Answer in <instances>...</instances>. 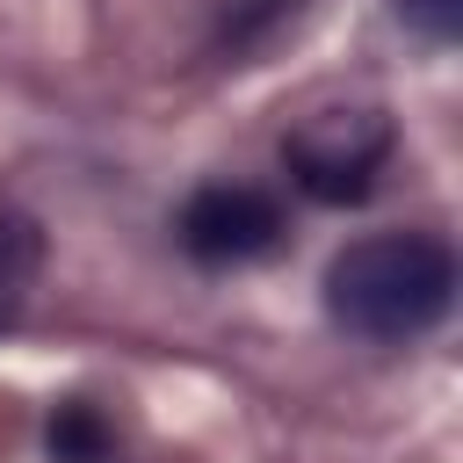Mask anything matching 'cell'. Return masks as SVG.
Returning a JSON list of instances; mask_svg holds the SVG:
<instances>
[{
  "label": "cell",
  "mask_w": 463,
  "mask_h": 463,
  "mask_svg": "<svg viewBox=\"0 0 463 463\" xmlns=\"http://www.w3.org/2000/svg\"><path fill=\"white\" fill-rule=\"evenodd\" d=\"M456 297V253L434 232H376L333 253L326 268V311L354 340H412L427 333Z\"/></svg>",
  "instance_id": "cell-1"
},
{
  "label": "cell",
  "mask_w": 463,
  "mask_h": 463,
  "mask_svg": "<svg viewBox=\"0 0 463 463\" xmlns=\"http://www.w3.org/2000/svg\"><path fill=\"white\" fill-rule=\"evenodd\" d=\"M391 152V123L376 109H326L311 116L289 145H282V166L289 181L311 195V203H362L376 188V166Z\"/></svg>",
  "instance_id": "cell-2"
},
{
  "label": "cell",
  "mask_w": 463,
  "mask_h": 463,
  "mask_svg": "<svg viewBox=\"0 0 463 463\" xmlns=\"http://www.w3.org/2000/svg\"><path fill=\"white\" fill-rule=\"evenodd\" d=\"M174 232L203 268H239V260H260L282 246V203L268 188H246V181H210L181 203Z\"/></svg>",
  "instance_id": "cell-3"
},
{
  "label": "cell",
  "mask_w": 463,
  "mask_h": 463,
  "mask_svg": "<svg viewBox=\"0 0 463 463\" xmlns=\"http://www.w3.org/2000/svg\"><path fill=\"white\" fill-rule=\"evenodd\" d=\"M36 268H43V232H36L22 210H0V326L22 318Z\"/></svg>",
  "instance_id": "cell-4"
},
{
  "label": "cell",
  "mask_w": 463,
  "mask_h": 463,
  "mask_svg": "<svg viewBox=\"0 0 463 463\" xmlns=\"http://www.w3.org/2000/svg\"><path fill=\"white\" fill-rule=\"evenodd\" d=\"M109 449H116V427L101 420V405L65 398V405L51 412V456H58V463H109Z\"/></svg>",
  "instance_id": "cell-5"
},
{
  "label": "cell",
  "mask_w": 463,
  "mask_h": 463,
  "mask_svg": "<svg viewBox=\"0 0 463 463\" xmlns=\"http://www.w3.org/2000/svg\"><path fill=\"white\" fill-rule=\"evenodd\" d=\"M398 14L434 43H456V29H463V0H398Z\"/></svg>",
  "instance_id": "cell-6"
}]
</instances>
